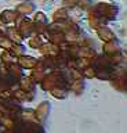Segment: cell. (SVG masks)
Listing matches in <instances>:
<instances>
[{
  "mask_svg": "<svg viewBox=\"0 0 127 133\" xmlns=\"http://www.w3.org/2000/svg\"><path fill=\"white\" fill-rule=\"evenodd\" d=\"M15 28L19 32V35L22 37H31L35 33V28H33V21L29 19L26 15H19L17 21H15Z\"/></svg>",
  "mask_w": 127,
  "mask_h": 133,
  "instance_id": "6da1fadb",
  "label": "cell"
},
{
  "mask_svg": "<svg viewBox=\"0 0 127 133\" xmlns=\"http://www.w3.org/2000/svg\"><path fill=\"white\" fill-rule=\"evenodd\" d=\"M47 24H48V21H47L46 14H43V12H36L35 19H33V28H35V32L38 33V35H42V33L46 31Z\"/></svg>",
  "mask_w": 127,
  "mask_h": 133,
  "instance_id": "7a4b0ae2",
  "label": "cell"
},
{
  "mask_svg": "<svg viewBox=\"0 0 127 133\" xmlns=\"http://www.w3.org/2000/svg\"><path fill=\"white\" fill-rule=\"evenodd\" d=\"M50 103H47V101H43V103H40L38 108L35 110V116H36V119L39 121L40 123H43L44 121H46L48 118V114H50Z\"/></svg>",
  "mask_w": 127,
  "mask_h": 133,
  "instance_id": "3957f363",
  "label": "cell"
},
{
  "mask_svg": "<svg viewBox=\"0 0 127 133\" xmlns=\"http://www.w3.org/2000/svg\"><path fill=\"white\" fill-rule=\"evenodd\" d=\"M17 62L21 65V68H24V69H33L36 62H38V60H36L35 57L26 56V54H21V56L17 57Z\"/></svg>",
  "mask_w": 127,
  "mask_h": 133,
  "instance_id": "277c9868",
  "label": "cell"
},
{
  "mask_svg": "<svg viewBox=\"0 0 127 133\" xmlns=\"http://www.w3.org/2000/svg\"><path fill=\"white\" fill-rule=\"evenodd\" d=\"M15 10L19 12V15H29V14H32V12H35L36 4L33 2H31V0H25V2L19 3Z\"/></svg>",
  "mask_w": 127,
  "mask_h": 133,
  "instance_id": "5b68a950",
  "label": "cell"
},
{
  "mask_svg": "<svg viewBox=\"0 0 127 133\" xmlns=\"http://www.w3.org/2000/svg\"><path fill=\"white\" fill-rule=\"evenodd\" d=\"M0 17L3 18L6 25H10V24H14L17 21V18L19 17V12L17 10H4L0 14Z\"/></svg>",
  "mask_w": 127,
  "mask_h": 133,
  "instance_id": "8992f818",
  "label": "cell"
},
{
  "mask_svg": "<svg viewBox=\"0 0 127 133\" xmlns=\"http://www.w3.org/2000/svg\"><path fill=\"white\" fill-rule=\"evenodd\" d=\"M6 35H7V37H9L11 42H14V43H22L24 37L19 35V32L17 31L15 26H9L6 29Z\"/></svg>",
  "mask_w": 127,
  "mask_h": 133,
  "instance_id": "52a82bcc",
  "label": "cell"
},
{
  "mask_svg": "<svg viewBox=\"0 0 127 133\" xmlns=\"http://www.w3.org/2000/svg\"><path fill=\"white\" fill-rule=\"evenodd\" d=\"M42 44H43V42H42V39H40V36L38 35V33H36V35H32V36H31V39H29V46H31V47L39 49Z\"/></svg>",
  "mask_w": 127,
  "mask_h": 133,
  "instance_id": "ba28073f",
  "label": "cell"
},
{
  "mask_svg": "<svg viewBox=\"0 0 127 133\" xmlns=\"http://www.w3.org/2000/svg\"><path fill=\"white\" fill-rule=\"evenodd\" d=\"M4 26H6V24H4V21H3V18L0 17V29H2V28H4Z\"/></svg>",
  "mask_w": 127,
  "mask_h": 133,
  "instance_id": "9c48e42d",
  "label": "cell"
}]
</instances>
